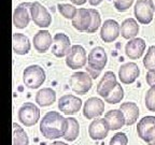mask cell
<instances>
[{"label":"cell","mask_w":155,"mask_h":145,"mask_svg":"<svg viewBox=\"0 0 155 145\" xmlns=\"http://www.w3.org/2000/svg\"><path fill=\"white\" fill-rule=\"evenodd\" d=\"M68 128V118L55 111L48 112L40 121V132L45 139L64 138Z\"/></svg>","instance_id":"obj_1"},{"label":"cell","mask_w":155,"mask_h":145,"mask_svg":"<svg viewBox=\"0 0 155 145\" xmlns=\"http://www.w3.org/2000/svg\"><path fill=\"white\" fill-rule=\"evenodd\" d=\"M46 75L43 68L39 65H31L27 67L23 72V81L28 88L37 89L45 82Z\"/></svg>","instance_id":"obj_2"},{"label":"cell","mask_w":155,"mask_h":145,"mask_svg":"<svg viewBox=\"0 0 155 145\" xmlns=\"http://www.w3.org/2000/svg\"><path fill=\"white\" fill-rule=\"evenodd\" d=\"M108 61V56L101 46H96L90 52L87 56V63H88V71L93 72V77L96 79L100 71L106 67Z\"/></svg>","instance_id":"obj_3"},{"label":"cell","mask_w":155,"mask_h":145,"mask_svg":"<svg viewBox=\"0 0 155 145\" xmlns=\"http://www.w3.org/2000/svg\"><path fill=\"white\" fill-rule=\"evenodd\" d=\"M137 134L148 145H155V116H144L139 121Z\"/></svg>","instance_id":"obj_4"},{"label":"cell","mask_w":155,"mask_h":145,"mask_svg":"<svg viewBox=\"0 0 155 145\" xmlns=\"http://www.w3.org/2000/svg\"><path fill=\"white\" fill-rule=\"evenodd\" d=\"M69 84H70V87L73 92L78 95H85L92 88L93 81L91 75L87 72L78 71L70 76Z\"/></svg>","instance_id":"obj_5"},{"label":"cell","mask_w":155,"mask_h":145,"mask_svg":"<svg viewBox=\"0 0 155 145\" xmlns=\"http://www.w3.org/2000/svg\"><path fill=\"white\" fill-rule=\"evenodd\" d=\"M40 119V109L32 102H26L18 110V121L26 127L35 126Z\"/></svg>","instance_id":"obj_6"},{"label":"cell","mask_w":155,"mask_h":145,"mask_svg":"<svg viewBox=\"0 0 155 145\" xmlns=\"http://www.w3.org/2000/svg\"><path fill=\"white\" fill-rule=\"evenodd\" d=\"M30 15L35 25L40 28H48L52 24V16L48 9L38 1H35L30 5Z\"/></svg>","instance_id":"obj_7"},{"label":"cell","mask_w":155,"mask_h":145,"mask_svg":"<svg viewBox=\"0 0 155 145\" xmlns=\"http://www.w3.org/2000/svg\"><path fill=\"white\" fill-rule=\"evenodd\" d=\"M86 63L87 56L85 48L79 44L71 46L70 52L66 56V65L72 70H77V69L84 67Z\"/></svg>","instance_id":"obj_8"},{"label":"cell","mask_w":155,"mask_h":145,"mask_svg":"<svg viewBox=\"0 0 155 145\" xmlns=\"http://www.w3.org/2000/svg\"><path fill=\"white\" fill-rule=\"evenodd\" d=\"M82 108V100L74 95H64L58 100V109L66 115H73Z\"/></svg>","instance_id":"obj_9"},{"label":"cell","mask_w":155,"mask_h":145,"mask_svg":"<svg viewBox=\"0 0 155 145\" xmlns=\"http://www.w3.org/2000/svg\"><path fill=\"white\" fill-rule=\"evenodd\" d=\"M104 102L100 98L92 97L87 99L83 106V116L86 119H94L104 114Z\"/></svg>","instance_id":"obj_10"},{"label":"cell","mask_w":155,"mask_h":145,"mask_svg":"<svg viewBox=\"0 0 155 145\" xmlns=\"http://www.w3.org/2000/svg\"><path fill=\"white\" fill-rule=\"evenodd\" d=\"M71 50V42L69 37L63 32H58L54 36L52 44V53L56 57L61 58L68 55Z\"/></svg>","instance_id":"obj_11"},{"label":"cell","mask_w":155,"mask_h":145,"mask_svg":"<svg viewBox=\"0 0 155 145\" xmlns=\"http://www.w3.org/2000/svg\"><path fill=\"white\" fill-rule=\"evenodd\" d=\"M135 16L140 24L148 25L153 19V11L149 0H138L135 5Z\"/></svg>","instance_id":"obj_12"},{"label":"cell","mask_w":155,"mask_h":145,"mask_svg":"<svg viewBox=\"0 0 155 145\" xmlns=\"http://www.w3.org/2000/svg\"><path fill=\"white\" fill-rule=\"evenodd\" d=\"M121 34V27L119 23L114 19H107L104 21L100 30V38L106 43H111L114 42L119 38Z\"/></svg>","instance_id":"obj_13"},{"label":"cell","mask_w":155,"mask_h":145,"mask_svg":"<svg viewBox=\"0 0 155 145\" xmlns=\"http://www.w3.org/2000/svg\"><path fill=\"white\" fill-rule=\"evenodd\" d=\"M110 131V127L104 118L94 119L88 126V134L95 141L104 140Z\"/></svg>","instance_id":"obj_14"},{"label":"cell","mask_w":155,"mask_h":145,"mask_svg":"<svg viewBox=\"0 0 155 145\" xmlns=\"http://www.w3.org/2000/svg\"><path fill=\"white\" fill-rule=\"evenodd\" d=\"M140 74L138 65L136 63H127L119 69V79L123 84H133Z\"/></svg>","instance_id":"obj_15"},{"label":"cell","mask_w":155,"mask_h":145,"mask_svg":"<svg viewBox=\"0 0 155 145\" xmlns=\"http://www.w3.org/2000/svg\"><path fill=\"white\" fill-rule=\"evenodd\" d=\"M116 85H117V81H116L115 74L112 71H107L104 73V76L97 85V94L104 97V99L115 88Z\"/></svg>","instance_id":"obj_16"},{"label":"cell","mask_w":155,"mask_h":145,"mask_svg":"<svg viewBox=\"0 0 155 145\" xmlns=\"http://www.w3.org/2000/svg\"><path fill=\"white\" fill-rule=\"evenodd\" d=\"M147 47V43L143 39L135 38L129 40L125 45V54L129 59H138L143 55Z\"/></svg>","instance_id":"obj_17"},{"label":"cell","mask_w":155,"mask_h":145,"mask_svg":"<svg viewBox=\"0 0 155 145\" xmlns=\"http://www.w3.org/2000/svg\"><path fill=\"white\" fill-rule=\"evenodd\" d=\"M31 3H22L18 7L15 8L13 12V25L18 29H24L29 25L30 16L28 13V10L26 7H30Z\"/></svg>","instance_id":"obj_18"},{"label":"cell","mask_w":155,"mask_h":145,"mask_svg":"<svg viewBox=\"0 0 155 145\" xmlns=\"http://www.w3.org/2000/svg\"><path fill=\"white\" fill-rule=\"evenodd\" d=\"M92 24V15L90 13V10L81 8L78 9V13L72 19V26L79 31H86L90 29Z\"/></svg>","instance_id":"obj_19"},{"label":"cell","mask_w":155,"mask_h":145,"mask_svg":"<svg viewBox=\"0 0 155 145\" xmlns=\"http://www.w3.org/2000/svg\"><path fill=\"white\" fill-rule=\"evenodd\" d=\"M53 44V39L48 30H39L34 37V46L39 53H45Z\"/></svg>","instance_id":"obj_20"},{"label":"cell","mask_w":155,"mask_h":145,"mask_svg":"<svg viewBox=\"0 0 155 145\" xmlns=\"http://www.w3.org/2000/svg\"><path fill=\"white\" fill-rule=\"evenodd\" d=\"M12 48L17 55H26L30 51V41L29 38L23 34H12Z\"/></svg>","instance_id":"obj_21"},{"label":"cell","mask_w":155,"mask_h":145,"mask_svg":"<svg viewBox=\"0 0 155 145\" xmlns=\"http://www.w3.org/2000/svg\"><path fill=\"white\" fill-rule=\"evenodd\" d=\"M104 119L110 127V130H119L126 125L125 117L121 110H110L104 114Z\"/></svg>","instance_id":"obj_22"},{"label":"cell","mask_w":155,"mask_h":145,"mask_svg":"<svg viewBox=\"0 0 155 145\" xmlns=\"http://www.w3.org/2000/svg\"><path fill=\"white\" fill-rule=\"evenodd\" d=\"M125 117L126 126H131L138 121L139 117V108L135 102H124L120 108Z\"/></svg>","instance_id":"obj_23"},{"label":"cell","mask_w":155,"mask_h":145,"mask_svg":"<svg viewBox=\"0 0 155 145\" xmlns=\"http://www.w3.org/2000/svg\"><path fill=\"white\" fill-rule=\"evenodd\" d=\"M56 101V92L54 89L46 87L40 89L36 95V103L40 106L52 105Z\"/></svg>","instance_id":"obj_24"},{"label":"cell","mask_w":155,"mask_h":145,"mask_svg":"<svg viewBox=\"0 0 155 145\" xmlns=\"http://www.w3.org/2000/svg\"><path fill=\"white\" fill-rule=\"evenodd\" d=\"M139 32V25L137 21L134 18L125 19L121 25V36L124 39L131 40L135 39Z\"/></svg>","instance_id":"obj_25"},{"label":"cell","mask_w":155,"mask_h":145,"mask_svg":"<svg viewBox=\"0 0 155 145\" xmlns=\"http://www.w3.org/2000/svg\"><path fill=\"white\" fill-rule=\"evenodd\" d=\"M12 127V145H29L26 131L16 123H13Z\"/></svg>","instance_id":"obj_26"},{"label":"cell","mask_w":155,"mask_h":145,"mask_svg":"<svg viewBox=\"0 0 155 145\" xmlns=\"http://www.w3.org/2000/svg\"><path fill=\"white\" fill-rule=\"evenodd\" d=\"M79 134H80V124L74 117H69L68 118V128L64 135V139L69 142H73L78 139Z\"/></svg>","instance_id":"obj_27"},{"label":"cell","mask_w":155,"mask_h":145,"mask_svg":"<svg viewBox=\"0 0 155 145\" xmlns=\"http://www.w3.org/2000/svg\"><path fill=\"white\" fill-rule=\"evenodd\" d=\"M123 98H124V89L123 87H122V85L117 83L115 88L104 98V101L110 104H116L119 103V102H121L123 100Z\"/></svg>","instance_id":"obj_28"},{"label":"cell","mask_w":155,"mask_h":145,"mask_svg":"<svg viewBox=\"0 0 155 145\" xmlns=\"http://www.w3.org/2000/svg\"><path fill=\"white\" fill-rule=\"evenodd\" d=\"M57 9L58 12L67 19H73L78 13L77 8L72 5H68V3H59L57 5Z\"/></svg>","instance_id":"obj_29"},{"label":"cell","mask_w":155,"mask_h":145,"mask_svg":"<svg viewBox=\"0 0 155 145\" xmlns=\"http://www.w3.org/2000/svg\"><path fill=\"white\" fill-rule=\"evenodd\" d=\"M143 65L148 71H155V45L149 47L147 55L143 58Z\"/></svg>","instance_id":"obj_30"},{"label":"cell","mask_w":155,"mask_h":145,"mask_svg":"<svg viewBox=\"0 0 155 145\" xmlns=\"http://www.w3.org/2000/svg\"><path fill=\"white\" fill-rule=\"evenodd\" d=\"M90 10V13L92 15V24H91V27L90 29L87 30L88 34H93L97 30V29L99 28L101 25V17H100V14L99 12L95 9H88Z\"/></svg>","instance_id":"obj_31"},{"label":"cell","mask_w":155,"mask_h":145,"mask_svg":"<svg viewBox=\"0 0 155 145\" xmlns=\"http://www.w3.org/2000/svg\"><path fill=\"white\" fill-rule=\"evenodd\" d=\"M144 101L147 109L151 112H155V86H152L147 92Z\"/></svg>","instance_id":"obj_32"},{"label":"cell","mask_w":155,"mask_h":145,"mask_svg":"<svg viewBox=\"0 0 155 145\" xmlns=\"http://www.w3.org/2000/svg\"><path fill=\"white\" fill-rule=\"evenodd\" d=\"M128 144V137L124 132H117L112 137L110 140V145H127Z\"/></svg>","instance_id":"obj_33"},{"label":"cell","mask_w":155,"mask_h":145,"mask_svg":"<svg viewBox=\"0 0 155 145\" xmlns=\"http://www.w3.org/2000/svg\"><path fill=\"white\" fill-rule=\"evenodd\" d=\"M134 0H113V5L117 11L124 12L133 5Z\"/></svg>","instance_id":"obj_34"},{"label":"cell","mask_w":155,"mask_h":145,"mask_svg":"<svg viewBox=\"0 0 155 145\" xmlns=\"http://www.w3.org/2000/svg\"><path fill=\"white\" fill-rule=\"evenodd\" d=\"M145 80H147L148 85H150L151 87L155 86V71H148L147 76H145Z\"/></svg>","instance_id":"obj_35"},{"label":"cell","mask_w":155,"mask_h":145,"mask_svg":"<svg viewBox=\"0 0 155 145\" xmlns=\"http://www.w3.org/2000/svg\"><path fill=\"white\" fill-rule=\"evenodd\" d=\"M70 1L77 5H84L86 1H88V0H70Z\"/></svg>","instance_id":"obj_36"},{"label":"cell","mask_w":155,"mask_h":145,"mask_svg":"<svg viewBox=\"0 0 155 145\" xmlns=\"http://www.w3.org/2000/svg\"><path fill=\"white\" fill-rule=\"evenodd\" d=\"M104 0H88V2H90L91 5H98L102 2Z\"/></svg>","instance_id":"obj_37"},{"label":"cell","mask_w":155,"mask_h":145,"mask_svg":"<svg viewBox=\"0 0 155 145\" xmlns=\"http://www.w3.org/2000/svg\"><path fill=\"white\" fill-rule=\"evenodd\" d=\"M50 145H68V144L65 142H61V141H54V142H52Z\"/></svg>","instance_id":"obj_38"},{"label":"cell","mask_w":155,"mask_h":145,"mask_svg":"<svg viewBox=\"0 0 155 145\" xmlns=\"http://www.w3.org/2000/svg\"><path fill=\"white\" fill-rule=\"evenodd\" d=\"M149 2H150L151 7H152L153 11L155 12V0H149Z\"/></svg>","instance_id":"obj_39"}]
</instances>
